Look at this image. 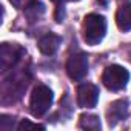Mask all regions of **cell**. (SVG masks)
I'll list each match as a JSON object with an SVG mask.
<instances>
[{
  "label": "cell",
  "instance_id": "obj_16",
  "mask_svg": "<svg viewBox=\"0 0 131 131\" xmlns=\"http://www.w3.org/2000/svg\"><path fill=\"white\" fill-rule=\"evenodd\" d=\"M71 2H77V0H71Z\"/></svg>",
  "mask_w": 131,
  "mask_h": 131
},
{
  "label": "cell",
  "instance_id": "obj_4",
  "mask_svg": "<svg viewBox=\"0 0 131 131\" xmlns=\"http://www.w3.org/2000/svg\"><path fill=\"white\" fill-rule=\"evenodd\" d=\"M25 51L16 43H3L0 48V71L3 74L9 70L16 68L17 63L22 60Z\"/></svg>",
  "mask_w": 131,
  "mask_h": 131
},
{
  "label": "cell",
  "instance_id": "obj_2",
  "mask_svg": "<svg viewBox=\"0 0 131 131\" xmlns=\"http://www.w3.org/2000/svg\"><path fill=\"white\" fill-rule=\"evenodd\" d=\"M52 103V91L46 86L39 83L32 93H31V99H29V110L34 116H43L49 106Z\"/></svg>",
  "mask_w": 131,
  "mask_h": 131
},
{
  "label": "cell",
  "instance_id": "obj_12",
  "mask_svg": "<svg viewBox=\"0 0 131 131\" xmlns=\"http://www.w3.org/2000/svg\"><path fill=\"white\" fill-rule=\"evenodd\" d=\"M9 2L17 8V9H26V8H31L37 0H9Z\"/></svg>",
  "mask_w": 131,
  "mask_h": 131
},
{
  "label": "cell",
  "instance_id": "obj_9",
  "mask_svg": "<svg viewBox=\"0 0 131 131\" xmlns=\"http://www.w3.org/2000/svg\"><path fill=\"white\" fill-rule=\"evenodd\" d=\"M60 42H62V39H60L57 34L48 32V34H45V36L39 40V49H40L45 56H52V54L59 49Z\"/></svg>",
  "mask_w": 131,
  "mask_h": 131
},
{
  "label": "cell",
  "instance_id": "obj_8",
  "mask_svg": "<svg viewBox=\"0 0 131 131\" xmlns=\"http://www.w3.org/2000/svg\"><path fill=\"white\" fill-rule=\"evenodd\" d=\"M128 114V100L125 99H120V100H116L113 102L108 110H106V119H108V123L113 126L116 125L117 122H120L122 119H125Z\"/></svg>",
  "mask_w": 131,
  "mask_h": 131
},
{
  "label": "cell",
  "instance_id": "obj_10",
  "mask_svg": "<svg viewBox=\"0 0 131 131\" xmlns=\"http://www.w3.org/2000/svg\"><path fill=\"white\" fill-rule=\"evenodd\" d=\"M116 23L119 29L122 31H129L131 29V3H126L117 9L116 14Z\"/></svg>",
  "mask_w": 131,
  "mask_h": 131
},
{
  "label": "cell",
  "instance_id": "obj_13",
  "mask_svg": "<svg viewBox=\"0 0 131 131\" xmlns=\"http://www.w3.org/2000/svg\"><path fill=\"white\" fill-rule=\"evenodd\" d=\"M20 131L22 129H45V126L43 125H37V123H32V122H29V120H22L20 123H19V126H17Z\"/></svg>",
  "mask_w": 131,
  "mask_h": 131
},
{
  "label": "cell",
  "instance_id": "obj_6",
  "mask_svg": "<svg viewBox=\"0 0 131 131\" xmlns=\"http://www.w3.org/2000/svg\"><path fill=\"white\" fill-rule=\"evenodd\" d=\"M67 71L73 80H82L88 74V59L83 52L71 54L67 62Z\"/></svg>",
  "mask_w": 131,
  "mask_h": 131
},
{
  "label": "cell",
  "instance_id": "obj_15",
  "mask_svg": "<svg viewBox=\"0 0 131 131\" xmlns=\"http://www.w3.org/2000/svg\"><path fill=\"white\" fill-rule=\"evenodd\" d=\"M128 56H129V60H131V48H129V52H128Z\"/></svg>",
  "mask_w": 131,
  "mask_h": 131
},
{
  "label": "cell",
  "instance_id": "obj_3",
  "mask_svg": "<svg viewBox=\"0 0 131 131\" xmlns=\"http://www.w3.org/2000/svg\"><path fill=\"white\" fill-rule=\"evenodd\" d=\"M128 80H129V74L123 67H120V65H110V67L105 68V71L102 74L103 85L111 91L123 90L126 86Z\"/></svg>",
  "mask_w": 131,
  "mask_h": 131
},
{
  "label": "cell",
  "instance_id": "obj_11",
  "mask_svg": "<svg viewBox=\"0 0 131 131\" xmlns=\"http://www.w3.org/2000/svg\"><path fill=\"white\" fill-rule=\"evenodd\" d=\"M79 126L90 131H99L100 129V120L94 114H82L79 119Z\"/></svg>",
  "mask_w": 131,
  "mask_h": 131
},
{
  "label": "cell",
  "instance_id": "obj_1",
  "mask_svg": "<svg viewBox=\"0 0 131 131\" xmlns=\"http://www.w3.org/2000/svg\"><path fill=\"white\" fill-rule=\"evenodd\" d=\"M82 32H83V40L88 45H97L102 42L106 32V20L105 17L99 14H88L83 19L82 25Z\"/></svg>",
  "mask_w": 131,
  "mask_h": 131
},
{
  "label": "cell",
  "instance_id": "obj_7",
  "mask_svg": "<svg viewBox=\"0 0 131 131\" xmlns=\"http://www.w3.org/2000/svg\"><path fill=\"white\" fill-rule=\"evenodd\" d=\"M99 100V88L93 83H82L77 88V103L82 108H93Z\"/></svg>",
  "mask_w": 131,
  "mask_h": 131
},
{
  "label": "cell",
  "instance_id": "obj_14",
  "mask_svg": "<svg viewBox=\"0 0 131 131\" xmlns=\"http://www.w3.org/2000/svg\"><path fill=\"white\" fill-rule=\"evenodd\" d=\"M13 126H14V119L13 117L5 116V114L0 116V128L2 129H13Z\"/></svg>",
  "mask_w": 131,
  "mask_h": 131
},
{
  "label": "cell",
  "instance_id": "obj_5",
  "mask_svg": "<svg viewBox=\"0 0 131 131\" xmlns=\"http://www.w3.org/2000/svg\"><path fill=\"white\" fill-rule=\"evenodd\" d=\"M28 86V77L25 76L23 71L20 73H16L14 76H11V79L5 80L3 83V102L8 99V96H11V100H17L23 91L26 90Z\"/></svg>",
  "mask_w": 131,
  "mask_h": 131
}]
</instances>
